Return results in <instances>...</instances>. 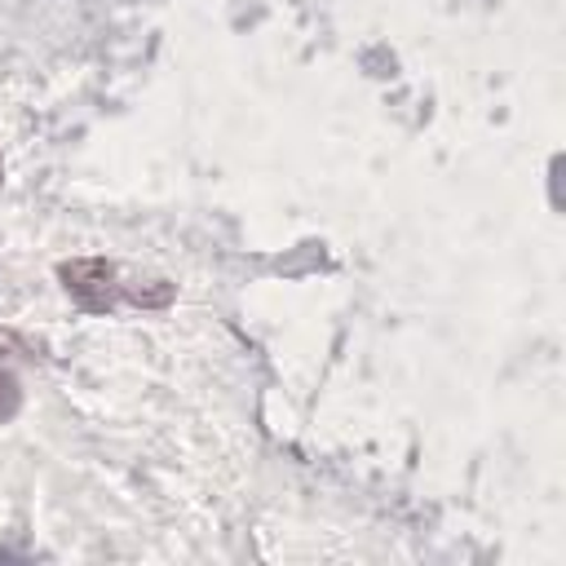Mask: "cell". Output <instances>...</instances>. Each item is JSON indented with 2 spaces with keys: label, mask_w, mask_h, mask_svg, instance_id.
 Wrapping results in <instances>:
<instances>
[{
  "label": "cell",
  "mask_w": 566,
  "mask_h": 566,
  "mask_svg": "<svg viewBox=\"0 0 566 566\" xmlns=\"http://www.w3.org/2000/svg\"><path fill=\"white\" fill-rule=\"evenodd\" d=\"M18 411V380L9 371H0V420H9Z\"/></svg>",
  "instance_id": "obj_1"
}]
</instances>
